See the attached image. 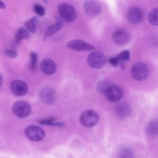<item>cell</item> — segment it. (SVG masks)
<instances>
[{
  "label": "cell",
  "instance_id": "obj_1",
  "mask_svg": "<svg viewBox=\"0 0 158 158\" xmlns=\"http://www.w3.org/2000/svg\"><path fill=\"white\" fill-rule=\"evenodd\" d=\"M149 74V69L147 65L143 62L134 64L131 69V75L133 79L138 81L145 80Z\"/></svg>",
  "mask_w": 158,
  "mask_h": 158
},
{
  "label": "cell",
  "instance_id": "obj_2",
  "mask_svg": "<svg viewBox=\"0 0 158 158\" xmlns=\"http://www.w3.org/2000/svg\"><path fill=\"white\" fill-rule=\"evenodd\" d=\"M60 18L64 21L70 22L76 19V12L73 6L68 3H62L58 7Z\"/></svg>",
  "mask_w": 158,
  "mask_h": 158
},
{
  "label": "cell",
  "instance_id": "obj_3",
  "mask_svg": "<svg viewBox=\"0 0 158 158\" xmlns=\"http://www.w3.org/2000/svg\"><path fill=\"white\" fill-rule=\"evenodd\" d=\"M99 120V115L94 110H87L84 111L80 115V121L86 127H94Z\"/></svg>",
  "mask_w": 158,
  "mask_h": 158
},
{
  "label": "cell",
  "instance_id": "obj_4",
  "mask_svg": "<svg viewBox=\"0 0 158 158\" xmlns=\"http://www.w3.org/2000/svg\"><path fill=\"white\" fill-rule=\"evenodd\" d=\"M106 59L103 53L94 51L89 54L87 58L88 65L94 69H100L106 64Z\"/></svg>",
  "mask_w": 158,
  "mask_h": 158
},
{
  "label": "cell",
  "instance_id": "obj_5",
  "mask_svg": "<svg viewBox=\"0 0 158 158\" xmlns=\"http://www.w3.org/2000/svg\"><path fill=\"white\" fill-rule=\"evenodd\" d=\"M25 135L31 141H40L44 138L45 133L40 127L36 125H29L25 129Z\"/></svg>",
  "mask_w": 158,
  "mask_h": 158
},
{
  "label": "cell",
  "instance_id": "obj_6",
  "mask_svg": "<svg viewBox=\"0 0 158 158\" xmlns=\"http://www.w3.org/2000/svg\"><path fill=\"white\" fill-rule=\"evenodd\" d=\"M12 110L18 117L25 118L30 114L31 107L28 102L24 101H19L14 104Z\"/></svg>",
  "mask_w": 158,
  "mask_h": 158
},
{
  "label": "cell",
  "instance_id": "obj_7",
  "mask_svg": "<svg viewBox=\"0 0 158 158\" xmlns=\"http://www.w3.org/2000/svg\"><path fill=\"white\" fill-rule=\"evenodd\" d=\"M67 46L68 48L76 51H93L95 49L94 46L80 40H72L67 43Z\"/></svg>",
  "mask_w": 158,
  "mask_h": 158
},
{
  "label": "cell",
  "instance_id": "obj_8",
  "mask_svg": "<svg viewBox=\"0 0 158 158\" xmlns=\"http://www.w3.org/2000/svg\"><path fill=\"white\" fill-rule=\"evenodd\" d=\"M83 9L85 13L89 17H96L100 14L101 6L95 1H88L84 3Z\"/></svg>",
  "mask_w": 158,
  "mask_h": 158
},
{
  "label": "cell",
  "instance_id": "obj_9",
  "mask_svg": "<svg viewBox=\"0 0 158 158\" xmlns=\"http://www.w3.org/2000/svg\"><path fill=\"white\" fill-rule=\"evenodd\" d=\"M112 38L117 45L124 46L129 41V35L125 29L118 28L113 33Z\"/></svg>",
  "mask_w": 158,
  "mask_h": 158
},
{
  "label": "cell",
  "instance_id": "obj_10",
  "mask_svg": "<svg viewBox=\"0 0 158 158\" xmlns=\"http://www.w3.org/2000/svg\"><path fill=\"white\" fill-rule=\"evenodd\" d=\"M10 88L12 93L18 96L25 95L28 91L27 84L22 80H16L12 82Z\"/></svg>",
  "mask_w": 158,
  "mask_h": 158
},
{
  "label": "cell",
  "instance_id": "obj_11",
  "mask_svg": "<svg viewBox=\"0 0 158 158\" xmlns=\"http://www.w3.org/2000/svg\"><path fill=\"white\" fill-rule=\"evenodd\" d=\"M107 99L113 102L118 101L122 97L123 92L122 89L116 85H112L105 94Z\"/></svg>",
  "mask_w": 158,
  "mask_h": 158
},
{
  "label": "cell",
  "instance_id": "obj_12",
  "mask_svg": "<svg viewBox=\"0 0 158 158\" xmlns=\"http://www.w3.org/2000/svg\"><path fill=\"white\" fill-rule=\"evenodd\" d=\"M143 15L141 10L137 7H131L128 10V19L133 24L140 23L143 20Z\"/></svg>",
  "mask_w": 158,
  "mask_h": 158
},
{
  "label": "cell",
  "instance_id": "obj_13",
  "mask_svg": "<svg viewBox=\"0 0 158 158\" xmlns=\"http://www.w3.org/2000/svg\"><path fill=\"white\" fill-rule=\"evenodd\" d=\"M115 114L117 117L125 118L130 115L131 112V107L127 102H120L115 108Z\"/></svg>",
  "mask_w": 158,
  "mask_h": 158
},
{
  "label": "cell",
  "instance_id": "obj_14",
  "mask_svg": "<svg viewBox=\"0 0 158 158\" xmlns=\"http://www.w3.org/2000/svg\"><path fill=\"white\" fill-rule=\"evenodd\" d=\"M40 69L46 75H52L56 70V65L51 59H45L40 63Z\"/></svg>",
  "mask_w": 158,
  "mask_h": 158
},
{
  "label": "cell",
  "instance_id": "obj_15",
  "mask_svg": "<svg viewBox=\"0 0 158 158\" xmlns=\"http://www.w3.org/2000/svg\"><path fill=\"white\" fill-rule=\"evenodd\" d=\"M62 27H63L62 20L60 17L57 18L56 23L50 25L45 31L44 35V40L47 39L49 36L53 35L56 33H57L62 28Z\"/></svg>",
  "mask_w": 158,
  "mask_h": 158
},
{
  "label": "cell",
  "instance_id": "obj_16",
  "mask_svg": "<svg viewBox=\"0 0 158 158\" xmlns=\"http://www.w3.org/2000/svg\"><path fill=\"white\" fill-rule=\"evenodd\" d=\"M40 96L43 102L49 104L54 101L55 99V93L49 88H44L41 91Z\"/></svg>",
  "mask_w": 158,
  "mask_h": 158
},
{
  "label": "cell",
  "instance_id": "obj_17",
  "mask_svg": "<svg viewBox=\"0 0 158 158\" xmlns=\"http://www.w3.org/2000/svg\"><path fill=\"white\" fill-rule=\"evenodd\" d=\"M112 83L108 80H102L100 81L97 85L98 92L101 94H104L106 93L108 89L112 86Z\"/></svg>",
  "mask_w": 158,
  "mask_h": 158
},
{
  "label": "cell",
  "instance_id": "obj_18",
  "mask_svg": "<svg viewBox=\"0 0 158 158\" xmlns=\"http://www.w3.org/2000/svg\"><path fill=\"white\" fill-rule=\"evenodd\" d=\"M157 122L156 120H152L149 122L146 127V132L148 135L151 137H154L157 136Z\"/></svg>",
  "mask_w": 158,
  "mask_h": 158
},
{
  "label": "cell",
  "instance_id": "obj_19",
  "mask_svg": "<svg viewBox=\"0 0 158 158\" xmlns=\"http://www.w3.org/2000/svg\"><path fill=\"white\" fill-rule=\"evenodd\" d=\"M38 20L36 17H33L28 19L25 23L27 30L33 33H35L38 27Z\"/></svg>",
  "mask_w": 158,
  "mask_h": 158
},
{
  "label": "cell",
  "instance_id": "obj_20",
  "mask_svg": "<svg viewBox=\"0 0 158 158\" xmlns=\"http://www.w3.org/2000/svg\"><path fill=\"white\" fill-rule=\"evenodd\" d=\"M30 37V33L26 28L23 27L19 28L15 34V40L17 43H19L23 39H28Z\"/></svg>",
  "mask_w": 158,
  "mask_h": 158
},
{
  "label": "cell",
  "instance_id": "obj_21",
  "mask_svg": "<svg viewBox=\"0 0 158 158\" xmlns=\"http://www.w3.org/2000/svg\"><path fill=\"white\" fill-rule=\"evenodd\" d=\"M117 158H134V152L130 148H123L118 151Z\"/></svg>",
  "mask_w": 158,
  "mask_h": 158
},
{
  "label": "cell",
  "instance_id": "obj_22",
  "mask_svg": "<svg viewBox=\"0 0 158 158\" xmlns=\"http://www.w3.org/2000/svg\"><path fill=\"white\" fill-rule=\"evenodd\" d=\"M39 123L41 125L55 126V127H63L64 126V123L58 122L56 121V120L55 118H53L40 120H39Z\"/></svg>",
  "mask_w": 158,
  "mask_h": 158
},
{
  "label": "cell",
  "instance_id": "obj_23",
  "mask_svg": "<svg viewBox=\"0 0 158 158\" xmlns=\"http://www.w3.org/2000/svg\"><path fill=\"white\" fill-rule=\"evenodd\" d=\"M157 13L158 8L156 7L150 12L148 15V20L153 25H157Z\"/></svg>",
  "mask_w": 158,
  "mask_h": 158
},
{
  "label": "cell",
  "instance_id": "obj_24",
  "mask_svg": "<svg viewBox=\"0 0 158 158\" xmlns=\"http://www.w3.org/2000/svg\"><path fill=\"white\" fill-rule=\"evenodd\" d=\"M116 57L118 59L120 64L125 62L130 59V51L128 50L123 51L117 54Z\"/></svg>",
  "mask_w": 158,
  "mask_h": 158
},
{
  "label": "cell",
  "instance_id": "obj_25",
  "mask_svg": "<svg viewBox=\"0 0 158 158\" xmlns=\"http://www.w3.org/2000/svg\"><path fill=\"white\" fill-rule=\"evenodd\" d=\"M38 62V55L35 52L30 53V69L33 70L36 69Z\"/></svg>",
  "mask_w": 158,
  "mask_h": 158
},
{
  "label": "cell",
  "instance_id": "obj_26",
  "mask_svg": "<svg viewBox=\"0 0 158 158\" xmlns=\"http://www.w3.org/2000/svg\"><path fill=\"white\" fill-rule=\"evenodd\" d=\"M33 9H34V11L35 12V13L37 15H38L39 16H43L45 14L44 8L40 4H35V6L33 7Z\"/></svg>",
  "mask_w": 158,
  "mask_h": 158
},
{
  "label": "cell",
  "instance_id": "obj_27",
  "mask_svg": "<svg viewBox=\"0 0 158 158\" xmlns=\"http://www.w3.org/2000/svg\"><path fill=\"white\" fill-rule=\"evenodd\" d=\"M5 54L11 58H15L17 56V52L14 50H6Z\"/></svg>",
  "mask_w": 158,
  "mask_h": 158
},
{
  "label": "cell",
  "instance_id": "obj_28",
  "mask_svg": "<svg viewBox=\"0 0 158 158\" xmlns=\"http://www.w3.org/2000/svg\"><path fill=\"white\" fill-rule=\"evenodd\" d=\"M109 62L110 64L111 65L114 66V67H116V66H117V65H118L120 64L119 61H118V59L117 58L116 56L110 57L109 59Z\"/></svg>",
  "mask_w": 158,
  "mask_h": 158
},
{
  "label": "cell",
  "instance_id": "obj_29",
  "mask_svg": "<svg viewBox=\"0 0 158 158\" xmlns=\"http://www.w3.org/2000/svg\"><path fill=\"white\" fill-rule=\"evenodd\" d=\"M5 7V4L4 2L0 1V9H3Z\"/></svg>",
  "mask_w": 158,
  "mask_h": 158
},
{
  "label": "cell",
  "instance_id": "obj_30",
  "mask_svg": "<svg viewBox=\"0 0 158 158\" xmlns=\"http://www.w3.org/2000/svg\"><path fill=\"white\" fill-rule=\"evenodd\" d=\"M2 83V75H1V74L0 73V87L1 86Z\"/></svg>",
  "mask_w": 158,
  "mask_h": 158
}]
</instances>
